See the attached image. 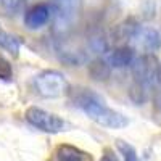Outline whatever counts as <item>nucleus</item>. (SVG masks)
Here are the masks:
<instances>
[{
	"instance_id": "nucleus-15",
	"label": "nucleus",
	"mask_w": 161,
	"mask_h": 161,
	"mask_svg": "<svg viewBox=\"0 0 161 161\" xmlns=\"http://www.w3.org/2000/svg\"><path fill=\"white\" fill-rule=\"evenodd\" d=\"M0 5L7 11V15H16L23 8V0H0Z\"/></svg>"
},
{
	"instance_id": "nucleus-2",
	"label": "nucleus",
	"mask_w": 161,
	"mask_h": 161,
	"mask_svg": "<svg viewBox=\"0 0 161 161\" xmlns=\"http://www.w3.org/2000/svg\"><path fill=\"white\" fill-rule=\"evenodd\" d=\"M34 89L44 98H58L69 90V82L63 73L47 69L34 77Z\"/></svg>"
},
{
	"instance_id": "nucleus-12",
	"label": "nucleus",
	"mask_w": 161,
	"mask_h": 161,
	"mask_svg": "<svg viewBox=\"0 0 161 161\" xmlns=\"http://www.w3.org/2000/svg\"><path fill=\"white\" fill-rule=\"evenodd\" d=\"M147 87L148 86L137 82V80H134L132 86L129 87V97L136 105H143L147 102Z\"/></svg>"
},
{
	"instance_id": "nucleus-8",
	"label": "nucleus",
	"mask_w": 161,
	"mask_h": 161,
	"mask_svg": "<svg viewBox=\"0 0 161 161\" xmlns=\"http://www.w3.org/2000/svg\"><path fill=\"white\" fill-rule=\"evenodd\" d=\"M137 40L147 53H155L161 48V36L153 28H142L137 36Z\"/></svg>"
},
{
	"instance_id": "nucleus-6",
	"label": "nucleus",
	"mask_w": 161,
	"mask_h": 161,
	"mask_svg": "<svg viewBox=\"0 0 161 161\" xmlns=\"http://www.w3.org/2000/svg\"><path fill=\"white\" fill-rule=\"evenodd\" d=\"M134 60H136V53H134V48L129 45H119V47L113 48L108 53V57H106L108 64L111 68H118V69L130 66L134 63Z\"/></svg>"
},
{
	"instance_id": "nucleus-10",
	"label": "nucleus",
	"mask_w": 161,
	"mask_h": 161,
	"mask_svg": "<svg viewBox=\"0 0 161 161\" xmlns=\"http://www.w3.org/2000/svg\"><path fill=\"white\" fill-rule=\"evenodd\" d=\"M87 73L93 80H98V82H103L111 76V66L108 64V61L103 58H95L89 61L87 64Z\"/></svg>"
},
{
	"instance_id": "nucleus-17",
	"label": "nucleus",
	"mask_w": 161,
	"mask_h": 161,
	"mask_svg": "<svg viewBox=\"0 0 161 161\" xmlns=\"http://www.w3.org/2000/svg\"><path fill=\"white\" fill-rule=\"evenodd\" d=\"M100 161H116V158L111 155V153H108V152H106L103 156H102V159Z\"/></svg>"
},
{
	"instance_id": "nucleus-16",
	"label": "nucleus",
	"mask_w": 161,
	"mask_h": 161,
	"mask_svg": "<svg viewBox=\"0 0 161 161\" xmlns=\"http://www.w3.org/2000/svg\"><path fill=\"white\" fill-rule=\"evenodd\" d=\"M13 77V68L7 58L0 55V79L2 80H11Z\"/></svg>"
},
{
	"instance_id": "nucleus-7",
	"label": "nucleus",
	"mask_w": 161,
	"mask_h": 161,
	"mask_svg": "<svg viewBox=\"0 0 161 161\" xmlns=\"http://www.w3.org/2000/svg\"><path fill=\"white\" fill-rule=\"evenodd\" d=\"M140 24L134 19V18H127L124 21H121L114 31H113V39L116 42H123V45H126L127 40H132V39H137L139 32H140Z\"/></svg>"
},
{
	"instance_id": "nucleus-18",
	"label": "nucleus",
	"mask_w": 161,
	"mask_h": 161,
	"mask_svg": "<svg viewBox=\"0 0 161 161\" xmlns=\"http://www.w3.org/2000/svg\"><path fill=\"white\" fill-rule=\"evenodd\" d=\"M156 80H158V84H161V63H158V69H156Z\"/></svg>"
},
{
	"instance_id": "nucleus-5",
	"label": "nucleus",
	"mask_w": 161,
	"mask_h": 161,
	"mask_svg": "<svg viewBox=\"0 0 161 161\" xmlns=\"http://www.w3.org/2000/svg\"><path fill=\"white\" fill-rule=\"evenodd\" d=\"M53 10L47 3H37L24 13V26L31 31L40 29L50 21Z\"/></svg>"
},
{
	"instance_id": "nucleus-13",
	"label": "nucleus",
	"mask_w": 161,
	"mask_h": 161,
	"mask_svg": "<svg viewBox=\"0 0 161 161\" xmlns=\"http://www.w3.org/2000/svg\"><path fill=\"white\" fill-rule=\"evenodd\" d=\"M60 60L64 61L69 66H79L86 61V57L80 52H73V50H61L60 52Z\"/></svg>"
},
{
	"instance_id": "nucleus-4",
	"label": "nucleus",
	"mask_w": 161,
	"mask_h": 161,
	"mask_svg": "<svg viewBox=\"0 0 161 161\" xmlns=\"http://www.w3.org/2000/svg\"><path fill=\"white\" fill-rule=\"evenodd\" d=\"M134 80L142 82L148 86L152 79H156V69H158V61L153 53H143L140 57H136L134 63L130 64Z\"/></svg>"
},
{
	"instance_id": "nucleus-11",
	"label": "nucleus",
	"mask_w": 161,
	"mask_h": 161,
	"mask_svg": "<svg viewBox=\"0 0 161 161\" xmlns=\"http://www.w3.org/2000/svg\"><path fill=\"white\" fill-rule=\"evenodd\" d=\"M0 47L3 50L10 52L13 57H18L19 53V47H21V42L16 36L10 34L8 31H5L2 28V24H0Z\"/></svg>"
},
{
	"instance_id": "nucleus-1",
	"label": "nucleus",
	"mask_w": 161,
	"mask_h": 161,
	"mask_svg": "<svg viewBox=\"0 0 161 161\" xmlns=\"http://www.w3.org/2000/svg\"><path fill=\"white\" fill-rule=\"evenodd\" d=\"M73 102L77 108H80L92 121H95L100 126L111 127V129H121V127H126L129 124V119L123 113L106 106L103 98L98 97L90 89L77 87L73 92Z\"/></svg>"
},
{
	"instance_id": "nucleus-14",
	"label": "nucleus",
	"mask_w": 161,
	"mask_h": 161,
	"mask_svg": "<svg viewBox=\"0 0 161 161\" xmlns=\"http://www.w3.org/2000/svg\"><path fill=\"white\" fill-rule=\"evenodd\" d=\"M118 148L121 150V153H123L124 161H140L139 156H137L136 148H134L132 145H129L126 142H118Z\"/></svg>"
},
{
	"instance_id": "nucleus-3",
	"label": "nucleus",
	"mask_w": 161,
	"mask_h": 161,
	"mask_svg": "<svg viewBox=\"0 0 161 161\" xmlns=\"http://www.w3.org/2000/svg\"><path fill=\"white\" fill-rule=\"evenodd\" d=\"M24 118L31 126L48 134H57L63 130L64 127V121L60 116L53 114L50 111H45L42 108H39V106H29L24 113Z\"/></svg>"
},
{
	"instance_id": "nucleus-9",
	"label": "nucleus",
	"mask_w": 161,
	"mask_h": 161,
	"mask_svg": "<svg viewBox=\"0 0 161 161\" xmlns=\"http://www.w3.org/2000/svg\"><path fill=\"white\" fill-rule=\"evenodd\" d=\"M57 161H92L90 155L73 145H60L57 148Z\"/></svg>"
}]
</instances>
